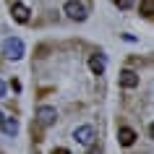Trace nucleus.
Masks as SVG:
<instances>
[{
  "instance_id": "1",
  "label": "nucleus",
  "mask_w": 154,
  "mask_h": 154,
  "mask_svg": "<svg viewBox=\"0 0 154 154\" xmlns=\"http://www.w3.org/2000/svg\"><path fill=\"white\" fill-rule=\"evenodd\" d=\"M3 55L8 57V60H18V57H24V42L18 39V37H8V39L3 42Z\"/></svg>"
},
{
  "instance_id": "2",
  "label": "nucleus",
  "mask_w": 154,
  "mask_h": 154,
  "mask_svg": "<svg viewBox=\"0 0 154 154\" xmlns=\"http://www.w3.org/2000/svg\"><path fill=\"white\" fill-rule=\"evenodd\" d=\"M65 16L73 18V21H84V18H86L84 3H81V0H68V3H65Z\"/></svg>"
},
{
  "instance_id": "3",
  "label": "nucleus",
  "mask_w": 154,
  "mask_h": 154,
  "mask_svg": "<svg viewBox=\"0 0 154 154\" xmlns=\"http://www.w3.org/2000/svg\"><path fill=\"white\" fill-rule=\"evenodd\" d=\"M37 120H39V125H45V128H47V125H52V123L57 120V112H55V107H39V110H37Z\"/></svg>"
},
{
  "instance_id": "4",
  "label": "nucleus",
  "mask_w": 154,
  "mask_h": 154,
  "mask_svg": "<svg viewBox=\"0 0 154 154\" xmlns=\"http://www.w3.org/2000/svg\"><path fill=\"white\" fill-rule=\"evenodd\" d=\"M94 138H97V133H94L91 125H81V128H76V141H79V144L91 146V144H94Z\"/></svg>"
},
{
  "instance_id": "5",
  "label": "nucleus",
  "mask_w": 154,
  "mask_h": 154,
  "mask_svg": "<svg viewBox=\"0 0 154 154\" xmlns=\"http://www.w3.org/2000/svg\"><path fill=\"white\" fill-rule=\"evenodd\" d=\"M11 13H13V18H16L18 24H26L29 21V8H26L24 3H13L11 5Z\"/></svg>"
},
{
  "instance_id": "6",
  "label": "nucleus",
  "mask_w": 154,
  "mask_h": 154,
  "mask_svg": "<svg viewBox=\"0 0 154 154\" xmlns=\"http://www.w3.org/2000/svg\"><path fill=\"white\" fill-rule=\"evenodd\" d=\"M120 86H125V89H133V86H138V73H133V71H123V73H120Z\"/></svg>"
},
{
  "instance_id": "7",
  "label": "nucleus",
  "mask_w": 154,
  "mask_h": 154,
  "mask_svg": "<svg viewBox=\"0 0 154 154\" xmlns=\"http://www.w3.org/2000/svg\"><path fill=\"white\" fill-rule=\"evenodd\" d=\"M89 68L97 73V76H102V73H105V57L102 55H91L89 57Z\"/></svg>"
},
{
  "instance_id": "8",
  "label": "nucleus",
  "mask_w": 154,
  "mask_h": 154,
  "mask_svg": "<svg viewBox=\"0 0 154 154\" xmlns=\"http://www.w3.org/2000/svg\"><path fill=\"white\" fill-rule=\"evenodd\" d=\"M118 138H120V144H123V146H131L133 141H136V131H131V128H120V131H118Z\"/></svg>"
},
{
  "instance_id": "9",
  "label": "nucleus",
  "mask_w": 154,
  "mask_h": 154,
  "mask_svg": "<svg viewBox=\"0 0 154 154\" xmlns=\"http://www.w3.org/2000/svg\"><path fill=\"white\" fill-rule=\"evenodd\" d=\"M0 125H3V131H5L8 136H13V133L18 131V123L13 120V118H3V120H0Z\"/></svg>"
},
{
  "instance_id": "10",
  "label": "nucleus",
  "mask_w": 154,
  "mask_h": 154,
  "mask_svg": "<svg viewBox=\"0 0 154 154\" xmlns=\"http://www.w3.org/2000/svg\"><path fill=\"white\" fill-rule=\"evenodd\" d=\"M152 13H154V0H141V16L152 18Z\"/></svg>"
},
{
  "instance_id": "11",
  "label": "nucleus",
  "mask_w": 154,
  "mask_h": 154,
  "mask_svg": "<svg viewBox=\"0 0 154 154\" xmlns=\"http://www.w3.org/2000/svg\"><path fill=\"white\" fill-rule=\"evenodd\" d=\"M115 5H118V8H123V11H128L131 5H133V0H115Z\"/></svg>"
},
{
  "instance_id": "12",
  "label": "nucleus",
  "mask_w": 154,
  "mask_h": 154,
  "mask_svg": "<svg viewBox=\"0 0 154 154\" xmlns=\"http://www.w3.org/2000/svg\"><path fill=\"white\" fill-rule=\"evenodd\" d=\"M3 94H5V84L0 81V97H3Z\"/></svg>"
},
{
  "instance_id": "13",
  "label": "nucleus",
  "mask_w": 154,
  "mask_h": 154,
  "mask_svg": "<svg viewBox=\"0 0 154 154\" xmlns=\"http://www.w3.org/2000/svg\"><path fill=\"white\" fill-rule=\"evenodd\" d=\"M0 120H3V112H0Z\"/></svg>"
}]
</instances>
